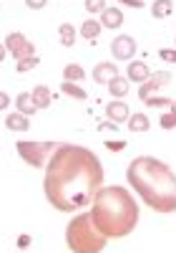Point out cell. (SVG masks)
Wrapping results in <instances>:
<instances>
[{
  "instance_id": "obj_8",
  "label": "cell",
  "mask_w": 176,
  "mask_h": 253,
  "mask_svg": "<svg viewBox=\"0 0 176 253\" xmlns=\"http://www.w3.org/2000/svg\"><path fill=\"white\" fill-rule=\"evenodd\" d=\"M136 41L131 38V36H118V38H114V43H111V53H114V58L116 61H131L136 56Z\"/></svg>"
},
{
  "instance_id": "obj_7",
  "label": "cell",
  "mask_w": 176,
  "mask_h": 253,
  "mask_svg": "<svg viewBox=\"0 0 176 253\" xmlns=\"http://www.w3.org/2000/svg\"><path fill=\"white\" fill-rule=\"evenodd\" d=\"M169 81H171V74H169V71H156V74H151V76L144 81V86L139 89V99L146 101L148 96H153L159 89H164Z\"/></svg>"
},
{
  "instance_id": "obj_3",
  "label": "cell",
  "mask_w": 176,
  "mask_h": 253,
  "mask_svg": "<svg viewBox=\"0 0 176 253\" xmlns=\"http://www.w3.org/2000/svg\"><path fill=\"white\" fill-rule=\"evenodd\" d=\"M91 218L106 238H123L139 223V205L126 187L108 185L96 193Z\"/></svg>"
},
{
  "instance_id": "obj_1",
  "label": "cell",
  "mask_w": 176,
  "mask_h": 253,
  "mask_svg": "<svg viewBox=\"0 0 176 253\" xmlns=\"http://www.w3.org/2000/svg\"><path fill=\"white\" fill-rule=\"evenodd\" d=\"M101 185L103 167L91 150L78 144L56 147L46 167V177H43L46 198L56 210L71 213V210L86 208L88 203H93Z\"/></svg>"
},
{
  "instance_id": "obj_30",
  "label": "cell",
  "mask_w": 176,
  "mask_h": 253,
  "mask_svg": "<svg viewBox=\"0 0 176 253\" xmlns=\"http://www.w3.org/2000/svg\"><path fill=\"white\" fill-rule=\"evenodd\" d=\"M8 104H10V96H8L5 91H0V112H3V109L8 107Z\"/></svg>"
},
{
  "instance_id": "obj_12",
  "label": "cell",
  "mask_w": 176,
  "mask_h": 253,
  "mask_svg": "<svg viewBox=\"0 0 176 253\" xmlns=\"http://www.w3.org/2000/svg\"><path fill=\"white\" fill-rule=\"evenodd\" d=\"M101 26L103 28H121L123 26V13L118 8H106L101 13Z\"/></svg>"
},
{
  "instance_id": "obj_9",
  "label": "cell",
  "mask_w": 176,
  "mask_h": 253,
  "mask_svg": "<svg viewBox=\"0 0 176 253\" xmlns=\"http://www.w3.org/2000/svg\"><path fill=\"white\" fill-rule=\"evenodd\" d=\"M116 76H118V69L114 66V63H108V61H101L98 66L93 69V81L103 84V86H108V81H114Z\"/></svg>"
},
{
  "instance_id": "obj_26",
  "label": "cell",
  "mask_w": 176,
  "mask_h": 253,
  "mask_svg": "<svg viewBox=\"0 0 176 253\" xmlns=\"http://www.w3.org/2000/svg\"><path fill=\"white\" fill-rule=\"evenodd\" d=\"M161 126H164V129H174V126H176V114H161Z\"/></svg>"
},
{
  "instance_id": "obj_20",
  "label": "cell",
  "mask_w": 176,
  "mask_h": 253,
  "mask_svg": "<svg viewBox=\"0 0 176 253\" xmlns=\"http://www.w3.org/2000/svg\"><path fill=\"white\" fill-rule=\"evenodd\" d=\"M63 79L76 84V81H83V79H86V71L78 66V63H68V66L63 69Z\"/></svg>"
},
{
  "instance_id": "obj_11",
  "label": "cell",
  "mask_w": 176,
  "mask_h": 253,
  "mask_svg": "<svg viewBox=\"0 0 176 253\" xmlns=\"http://www.w3.org/2000/svg\"><path fill=\"white\" fill-rule=\"evenodd\" d=\"M148 76H151V71H148V66H146L144 61H131V63H128V74H126V79H128V81L144 84Z\"/></svg>"
},
{
  "instance_id": "obj_23",
  "label": "cell",
  "mask_w": 176,
  "mask_h": 253,
  "mask_svg": "<svg viewBox=\"0 0 176 253\" xmlns=\"http://www.w3.org/2000/svg\"><path fill=\"white\" fill-rule=\"evenodd\" d=\"M35 66H38V56H28V58H23V61H18V71H20V74H26V71L35 69Z\"/></svg>"
},
{
  "instance_id": "obj_2",
  "label": "cell",
  "mask_w": 176,
  "mask_h": 253,
  "mask_svg": "<svg viewBox=\"0 0 176 253\" xmlns=\"http://www.w3.org/2000/svg\"><path fill=\"white\" fill-rule=\"evenodd\" d=\"M128 185L144 198L148 208L156 213H174L176 210V175L171 167L156 157H136L128 165Z\"/></svg>"
},
{
  "instance_id": "obj_31",
  "label": "cell",
  "mask_w": 176,
  "mask_h": 253,
  "mask_svg": "<svg viewBox=\"0 0 176 253\" xmlns=\"http://www.w3.org/2000/svg\"><path fill=\"white\" fill-rule=\"evenodd\" d=\"M108 147H111V150H121L123 142H108Z\"/></svg>"
},
{
  "instance_id": "obj_4",
  "label": "cell",
  "mask_w": 176,
  "mask_h": 253,
  "mask_svg": "<svg viewBox=\"0 0 176 253\" xmlns=\"http://www.w3.org/2000/svg\"><path fill=\"white\" fill-rule=\"evenodd\" d=\"M65 243L73 253H101L106 248V236L93 225L91 213H81L65 228Z\"/></svg>"
},
{
  "instance_id": "obj_18",
  "label": "cell",
  "mask_w": 176,
  "mask_h": 253,
  "mask_svg": "<svg viewBox=\"0 0 176 253\" xmlns=\"http://www.w3.org/2000/svg\"><path fill=\"white\" fill-rule=\"evenodd\" d=\"M171 13H174L171 0H153V5H151V15L153 18H169Z\"/></svg>"
},
{
  "instance_id": "obj_16",
  "label": "cell",
  "mask_w": 176,
  "mask_h": 253,
  "mask_svg": "<svg viewBox=\"0 0 176 253\" xmlns=\"http://www.w3.org/2000/svg\"><path fill=\"white\" fill-rule=\"evenodd\" d=\"M15 107H18L20 114H26V117H33V114L38 112L35 104H33V99H30V94H18V96H15Z\"/></svg>"
},
{
  "instance_id": "obj_21",
  "label": "cell",
  "mask_w": 176,
  "mask_h": 253,
  "mask_svg": "<svg viewBox=\"0 0 176 253\" xmlns=\"http://www.w3.org/2000/svg\"><path fill=\"white\" fill-rule=\"evenodd\" d=\"M58 36H60V43L68 46V48L76 43V31H73V26H68V23H63V26L58 28Z\"/></svg>"
},
{
  "instance_id": "obj_24",
  "label": "cell",
  "mask_w": 176,
  "mask_h": 253,
  "mask_svg": "<svg viewBox=\"0 0 176 253\" xmlns=\"http://www.w3.org/2000/svg\"><path fill=\"white\" fill-rule=\"evenodd\" d=\"M86 10L88 13H103L106 10V0H86Z\"/></svg>"
},
{
  "instance_id": "obj_6",
  "label": "cell",
  "mask_w": 176,
  "mask_h": 253,
  "mask_svg": "<svg viewBox=\"0 0 176 253\" xmlns=\"http://www.w3.org/2000/svg\"><path fill=\"white\" fill-rule=\"evenodd\" d=\"M5 48H8V53H10L15 61H23V58H28V56H35L33 43H30L23 33H10V36L5 38Z\"/></svg>"
},
{
  "instance_id": "obj_5",
  "label": "cell",
  "mask_w": 176,
  "mask_h": 253,
  "mask_svg": "<svg viewBox=\"0 0 176 253\" xmlns=\"http://www.w3.org/2000/svg\"><path fill=\"white\" fill-rule=\"evenodd\" d=\"M15 147H18V155L23 157L30 167H46L58 144H53V142H26V139H20Z\"/></svg>"
},
{
  "instance_id": "obj_25",
  "label": "cell",
  "mask_w": 176,
  "mask_h": 253,
  "mask_svg": "<svg viewBox=\"0 0 176 253\" xmlns=\"http://www.w3.org/2000/svg\"><path fill=\"white\" fill-rule=\"evenodd\" d=\"M146 104H148V107H171V99H164V96H148Z\"/></svg>"
},
{
  "instance_id": "obj_19",
  "label": "cell",
  "mask_w": 176,
  "mask_h": 253,
  "mask_svg": "<svg viewBox=\"0 0 176 253\" xmlns=\"http://www.w3.org/2000/svg\"><path fill=\"white\" fill-rule=\"evenodd\" d=\"M148 126H151V122H148V117L141 114V112L128 117V129H131V132H146Z\"/></svg>"
},
{
  "instance_id": "obj_14",
  "label": "cell",
  "mask_w": 176,
  "mask_h": 253,
  "mask_svg": "<svg viewBox=\"0 0 176 253\" xmlns=\"http://www.w3.org/2000/svg\"><path fill=\"white\" fill-rule=\"evenodd\" d=\"M101 31H103L101 20H91V18H88L86 23L81 26V36H83L86 41H96V38L101 36Z\"/></svg>"
},
{
  "instance_id": "obj_15",
  "label": "cell",
  "mask_w": 176,
  "mask_h": 253,
  "mask_svg": "<svg viewBox=\"0 0 176 253\" xmlns=\"http://www.w3.org/2000/svg\"><path fill=\"white\" fill-rule=\"evenodd\" d=\"M33 104H35V109H48V104H51V91L48 86H35L33 94H30Z\"/></svg>"
},
{
  "instance_id": "obj_28",
  "label": "cell",
  "mask_w": 176,
  "mask_h": 253,
  "mask_svg": "<svg viewBox=\"0 0 176 253\" xmlns=\"http://www.w3.org/2000/svg\"><path fill=\"white\" fill-rule=\"evenodd\" d=\"M26 5L33 8V10H40V8H46V5H48V0H26Z\"/></svg>"
},
{
  "instance_id": "obj_32",
  "label": "cell",
  "mask_w": 176,
  "mask_h": 253,
  "mask_svg": "<svg viewBox=\"0 0 176 253\" xmlns=\"http://www.w3.org/2000/svg\"><path fill=\"white\" fill-rule=\"evenodd\" d=\"M5 51H8L5 43H0V63H3V58H5Z\"/></svg>"
},
{
  "instance_id": "obj_29",
  "label": "cell",
  "mask_w": 176,
  "mask_h": 253,
  "mask_svg": "<svg viewBox=\"0 0 176 253\" xmlns=\"http://www.w3.org/2000/svg\"><path fill=\"white\" fill-rule=\"evenodd\" d=\"M118 3H123V5H131V8H144V5H146L144 0H118Z\"/></svg>"
},
{
  "instance_id": "obj_33",
  "label": "cell",
  "mask_w": 176,
  "mask_h": 253,
  "mask_svg": "<svg viewBox=\"0 0 176 253\" xmlns=\"http://www.w3.org/2000/svg\"><path fill=\"white\" fill-rule=\"evenodd\" d=\"M169 112H171V114H176V101H171V107H169Z\"/></svg>"
},
{
  "instance_id": "obj_22",
  "label": "cell",
  "mask_w": 176,
  "mask_h": 253,
  "mask_svg": "<svg viewBox=\"0 0 176 253\" xmlns=\"http://www.w3.org/2000/svg\"><path fill=\"white\" fill-rule=\"evenodd\" d=\"M60 91H63L65 96H71V99H86V91H83L81 86H76L73 81H63V86H60Z\"/></svg>"
},
{
  "instance_id": "obj_27",
  "label": "cell",
  "mask_w": 176,
  "mask_h": 253,
  "mask_svg": "<svg viewBox=\"0 0 176 253\" xmlns=\"http://www.w3.org/2000/svg\"><path fill=\"white\" fill-rule=\"evenodd\" d=\"M159 56H161L164 61H169V63H176V48H161Z\"/></svg>"
},
{
  "instance_id": "obj_17",
  "label": "cell",
  "mask_w": 176,
  "mask_h": 253,
  "mask_svg": "<svg viewBox=\"0 0 176 253\" xmlns=\"http://www.w3.org/2000/svg\"><path fill=\"white\" fill-rule=\"evenodd\" d=\"M108 94L116 96V99H123V96L128 94V79L116 76L114 81H108Z\"/></svg>"
},
{
  "instance_id": "obj_10",
  "label": "cell",
  "mask_w": 176,
  "mask_h": 253,
  "mask_svg": "<svg viewBox=\"0 0 176 253\" xmlns=\"http://www.w3.org/2000/svg\"><path fill=\"white\" fill-rule=\"evenodd\" d=\"M106 117L111 119L114 124H121V122H126L131 114H128V104L126 101H121V99H116V101H108V107H106Z\"/></svg>"
},
{
  "instance_id": "obj_13",
  "label": "cell",
  "mask_w": 176,
  "mask_h": 253,
  "mask_svg": "<svg viewBox=\"0 0 176 253\" xmlns=\"http://www.w3.org/2000/svg\"><path fill=\"white\" fill-rule=\"evenodd\" d=\"M5 126H8V129H13V132H26V129H30V117L20 114V112H15V114H8V119H5Z\"/></svg>"
}]
</instances>
